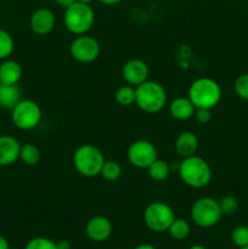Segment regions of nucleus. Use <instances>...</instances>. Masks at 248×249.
Segmentation results:
<instances>
[{"label":"nucleus","mask_w":248,"mask_h":249,"mask_svg":"<svg viewBox=\"0 0 248 249\" xmlns=\"http://www.w3.org/2000/svg\"><path fill=\"white\" fill-rule=\"evenodd\" d=\"M21 100V90L17 85L2 84L0 87V107L12 109Z\"/></svg>","instance_id":"18"},{"label":"nucleus","mask_w":248,"mask_h":249,"mask_svg":"<svg viewBox=\"0 0 248 249\" xmlns=\"http://www.w3.org/2000/svg\"><path fill=\"white\" fill-rule=\"evenodd\" d=\"M196 107L189 97H177L169 105V113L177 121H189L195 116Z\"/></svg>","instance_id":"16"},{"label":"nucleus","mask_w":248,"mask_h":249,"mask_svg":"<svg viewBox=\"0 0 248 249\" xmlns=\"http://www.w3.org/2000/svg\"><path fill=\"white\" fill-rule=\"evenodd\" d=\"M1 85H2V83H1V80H0V87H1Z\"/></svg>","instance_id":"38"},{"label":"nucleus","mask_w":248,"mask_h":249,"mask_svg":"<svg viewBox=\"0 0 248 249\" xmlns=\"http://www.w3.org/2000/svg\"><path fill=\"white\" fill-rule=\"evenodd\" d=\"M24 249H57L55 241L46 237H34L26 245Z\"/></svg>","instance_id":"28"},{"label":"nucleus","mask_w":248,"mask_h":249,"mask_svg":"<svg viewBox=\"0 0 248 249\" xmlns=\"http://www.w3.org/2000/svg\"><path fill=\"white\" fill-rule=\"evenodd\" d=\"M22 78V67L15 60H2L0 65V80L5 85H17Z\"/></svg>","instance_id":"17"},{"label":"nucleus","mask_w":248,"mask_h":249,"mask_svg":"<svg viewBox=\"0 0 248 249\" xmlns=\"http://www.w3.org/2000/svg\"><path fill=\"white\" fill-rule=\"evenodd\" d=\"M167 91L162 84L155 80H146L135 87V105L142 112L155 114L167 105Z\"/></svg>","instance_id":"2"},{"label":"nucleus","mask_w":248,"mask_h":249,"mask_svg":"<svg viewBox=\"0 0 248 249\" xmlns=\"http://www.w3.org/2000/svg\"><path fill=\"white\" fill-rule=\"evenodd\" d=\"M147 174L153 181H164L170 175V165L165 160L157 158L147 168Z\"/></svg>","instance_id":"19"},{"label":"nucleus","mask_w":248,"mask_h":249,"mask_svg":"<svg viewBox=\"0 0 248 249\" xmlns=\"http://www.w3.org/2000/svg\"><path fill=\"white\" fill-rule=\"evenodd\" d=\"M218 202L223 215H232L237 212L238 202L233 196H224Z\"/></svg>","instance_id":"26"},{"label":"nucleus","mask_w":248,"mask_h":249,"mask_svg":"<svg viewBox=\"0 0 248 249\" xmlns=\"http://www.w3.org/2000/svg\"><path fill=\"white\" fill-rule=\"evenodd\" d=\"M21 143L16 138L10 135H0V167L12 165L19 160Z\"/></svg>","instance_id":"14"},{"label":"nucleus","mask_w":248,"mask_h":249,"mask_svg":"<svg viewBox=\"0 0 248 249\" xmlns=\"http://www.w3.org/2000/svg\"><path fill=\"white\" fill-rule=\"evenodd\" d=\"M221 88L214 79L202 77L190 85L187 97L196 108L213 109L221 100Z\"/></svg>","instance_id":"3"},{"label":"nucleus","mask_w":248,"mask_h":249,"mask_svg":"<svg viewBox=\"0 0 248 249\" xmlns=\"http://www.w3.org/2000/svg\"><path fill=\"white\" fill-rule=\"evenodd\" d=\"M194 117L198 124H208L212 121V109L196 108Z\"/></svg>","instance_id":"29"},{"label":"nucleus","mask_w":248,"mask_h":249,"mask_svg":"<svg viewBox=\"0 0 248 249\" xmlns=\"http://www.w3.org/2000/svg\"><path fill=\"white\" fill-rule=\"evenodd\" d=\"M221 216L219 202L212 197H201L191 207V219L199 228H213L220 221Z\"/></svg>","instance_id":"6"},{"label":"nucleus","mask_w":248,"mask_h":249,"mask_svg":"<svg viewBox=\"0 0 248 249\" xmlns=\"http://www.w3.org/2000/svg\"><path fill=\"white\" fill-rule=\"evenodd\" d=\"M121 249H124V248H121Z\"/></svg>","instance_id":"39"},{"label":"nucleus","mask_w":248,"mask_h":249,"mask_svg":"<svg viewBox=\"0 0 248 249\" xmlns=\"http://www.w3.org/2000/svg\"><path fill=\"white\" fill-rule=\"evenodd\" d=\"M180 179L192 189H204L212 181V168L206 160L199 156L182 158L177 168Z\"/></svg>","instance_id":"1"},{"label":"nucleus","mask_w":248,"mask_h":249,"mask_svg":"<svg viewBox=\"0 0 248 249\" xmlns=\"http://www.w3.org/2000/svg\"><path fill=\"white\" fill-rule=\"evenodd\" d=\"M100 175L106 181H116L122 175V167L116 160H105Z\"/></svg>","instance_id":"23"},{"label":"nucleus","mask_w":248,"mask_h":249,"mask_svg":"<svg viewBox=\"0 0 248 249\" xmlns=\"http://www.w3.org/2000/svg\"><path fill=\"white\" fill-rule=\"evenodd\" d=\"M175 150L181 158L191 157L198 150V138L192 131H182L175 140Z\"/></svg>","instance_id":"15"},{"label":"nucleus","mask_w":248,"mask_h":249,"mask_svg":"<svg viewBox=\"0 0 248 249\" xmlns=\"http://www.w3.org/2000/svg\"><path fill=\"white\" fill-rule=\"evenodd\" d=\"M63 23L70 33L77 36L88 34L95 23V12L90 4L75 1L65 9Z\"/></svg>","instance_id":"4"},{"label":"nucleus","mask_w":248,"mask_h":249,"mask_svg":"<svg viewBox=\"0 0 248 249\" xmlns=\"http://www.w3.org/2000/svg\"><path fill=\"white\" fill-rule=\"evenodd\" d=\"M114 99L121 106L129 107L135 104V87L133 85H123L118 88L114 94Z\"/></svg>","instance_id":"22"},{"label":"nucleus","mask_w":248,"mask_h":249,"mask_svg":"<svg viewBox=\"0 0 248 249\" xmlns=\"http://www.w3.org/2000/svg\"><path fill=\"white\" fill-rule=\"evenodd\" d=\"M148 66L140 58H131L126 61L122 70V75L129 85L138 87L148 79Z\"/></svg>","instance_id":"11"},{"label":"nucleus","mask_w":248,"mask_h":249,"mask_svg":"<svg viewBox=\"0 0 248 249\" xmlns=\"http://www.w3.org/2000/svg\"><path fill=\"white\" fill-rule=\"evenodd\" d=\"M233 89H235L236 95L240 99L248 101V73L237 77V79L235 80V84H233Z\"/></svg>","instance_id":"27"},{"label":"nucleus","mask_w":248,"mask_h":249,"mask_svg":"<svg viewBox=\"0 0 248 249\" xmlns=\"http://www.w3.org/2000/svg\"><path fill=\"white\" fill-rule=\"evenodd\" d=\"M97 1L101 2V4H104V5H108V6H111V5L119 4L122 0H97Z\"/></svg>","instance_id":"33"},{"label":"nucleus","mask_w":248,"mask_h":249,"mask_svg":"<svg viewBox=\"0 0 248 249\" xmlns=\"http://www.w3.org/2000/svg\"><path fill=\"white\" fill-rule=\"evenodd\" d=\"M134 249H157L155 247V246L150 245V243H142V245H139L136 246Z\"/></svg>","instance_id":"34"},{"label":"nucleus","mask_w":248,"mask_h":249,"mask_svg":"<svg viewBox=\"0 0 248 249\" xmlns=\"http://www.w3.org/2000/svg\"><path fill=\"white\" fill-rule=\"evenodd\" d=\"M77 1L84 2V4H90V2H92V1H94V0H77Z\"/></svg>","instance_id":"36"},{"label":"nucleus","mask_w":248,"mask_h":249,"mask_svg":"<svg viewBox=\"0 0 248 249\" xmlns=\"http://www.w3.org/2000/svg\"><path fill=\"white\" fill-rule=\"evenodd\" d=\"M190 231H191V228H190L189 221L185 220V219L177 218L174 219L172 225L168 229V232H169L170 237L177 241L185 240L190 235Z\"/></svg>","instance_id":"21"},{"label":"nucleus","mask_w":248,"mask_h":249,"mask_svg":"<svg viewBox=\"0 0 248 249\" xmlns=\"http://www.w3.org/2000/svg\"><path fill=\"white\" fill-rule=\"evenodd\" d=\"M15 50V40L11 34L0 28V60H6Z\"/></svg>","instance_id":"24"},{"label":"nucleus","mask_w":248,"mask_h":249,"mask_svg":"<svg viewBox=\"0 0 248 249\" xmlns=\"http://www.w3.org/2000/svg\"><path fill=\"white\" fill-rule=\"evenodd\" d=\"M70 53L77 62L91 63L99 57L100 44L94 36L88 34L77 36L71 43Z\"/></svg>","instance_id":"10"},{"label":"nucleus","mask_w":248,"mask_h":249,"mask_svg":"<svg viewBox=\"0 0 248 249\" xmlns=\"http://www.w3.org/2000/svg\"><path fill=\"white\" fill-rule=\"evenodd\" d=\"M56 248L57 249H71V243L66 240H60L56 242Z\"/></svg>","instance_id":"31"},{"label":"nucleus","mask_w":248,"mask_h":249,"mask_svg":"<svg viewBox=\"0 0 248 249\" xmlns=\"http://www.w3.org/2000/svg\"><path fill=\"white\" fill-rule=\"evenodd\" d=\"M175 219L174 211L164 202H152L143 212V221L147 229L153 232H164Z\"/></svg>","instance_id":"7"},{"label":"nucleus","mask_w":248,"mask_h":249,"mask_svg":"<svg viewBox=\"0 0 248 249\" xmlns=\"http://www.w3.org/2000/svg\"><path fill=\"white\" fill-rule=\"evenodd\" d=\"M41 108L33 100H21L11 109V119L14 125L19 130H32L36 128L41 121Z\"/></svg>","instance_id":"8"},{"label":"nucleus","mask_w":248,"mask_h":249,"mask_svg":"<svg viewBox=\"0 0 248 249\" xmlns=\"http://www.w3.org/2000/svg\"><path fill=\"white\" fill-rule=\"evenodd\" d=\"M75 1H77V0H55L56 4H57L58 6L63 7V9H67L68 6H71L72 4H74Z\"/></svg>","instance_id":"30"},{"label":"nucleus","mask_w":248,"mask_h":249,"mask_svg":"<svg viewBox=\"0 0 248 249\" xmlns=\"http://www.w3.org/2000/svg\"><path fill=\"white\" fill-rule=\"evenodd\" d=\"M238 249H248V246H246V247H242V248H238Z\"/></svg>","instance_id":"37"},{"label":"nucleus","mask_w":248,"mask_h":249,"mask_svg":"<svg viewBox=\"0 0 248 249\" xmlns=\"http://www.w3.org/2000/svg\"><path fill=\"white\" fill-rule=\"evenodd\" d=\"M231 241H232V243L237 248L248 246V226H236L232 230V232H231Z\"/></svg>","instance_id":"25"},{"label":"nucleus","mask_w":248,"mask_h":249,"mask_svg":"<svg viewBox=\"0 0 248 249\" xmlns=\"http://www.w3.org/2000/svg\"><path fill=\"white\" fill-rule=\"evenodd\" d=\"M112 226L111 220L104 215H96L90 219L85 226V233L88 238L92 242H105L108 240L112 235Z\"/></svg>","instance_id":"12"},{"label":"nucleus","mask_w":248,"mask_h":249,"mask_svg":"<svg viewBox=\"0 0 248 249\" xmlns=\"http://www.w3.org/2000/svg\"><path fill=\"white\" fill-rule=\"evenodd\" d=\"M189 249H206V247H203V246H201V245H195Z\"/></svg>","instance_id":"35"},{"label":"nucleus","mask_w":248,"mask_h":249,"mask_svg":"<svg viewBox=\"0 0 248 249\" xmlns=\"http://www.w3.org/2000/svg\"><path fill=\"white\" fill-rule=\"evenodd\" d=\"M105 156L96 146L84 143L74 151L73 165L82 177L95 178L100 175L105 163Z\"/></svg>","instance_id":"5"},{"label":"nucleus","mask_w":248,"mask_h":249,"mask_svg":"<svg viewBox=\"0 0 248 249\" xmlns=\"http://www.w3.org/2000/svg\"><path fill=\"white\" fill-rule=\"evenodd\" d=\"M40 150L33 143H24L21 145V151H19V160L23 162V164L28 167L36 165L40 160Z\"/></svg>","instance_id":"20"},{"label":"nucleus","mask_w":248,"mask_h":249,"mask_svg":"<svg viewBox=\"0 0 248 249\" xmlns=\"http://www.w3.org/2000/svg\"><path fill=\"white\" fill-rule=\"evenodd\" d=\"M129 163L139 169H147L158 158L156 146L151 141L136 140L129 145L126 151Z\"/></svg>","instance_id":"9"},{"label":"nucleus","mask_w":248,"mask_h":249,"mask_svg":"<svg viewBox=\"0 0 248 249\" xmlns=\"http://www.w3.org/2000/svg\"><path fill=\"white\" fill-rule=\"evenodd\" d=\"M0 249H10V243L5 236L0 233Z\"/></svg>","instance_id":"32"},{"label":"nucleus","mask_w":248,"mask_h":249,"mask_svg":"<svg viewBox=\"0 0 248 249\" xmlns=\"http://www.w3.org/2000/svg\"><path fill=\"white\" fill-rule=\"evenodd\" d=\"M56 17L50 9H36L31 16V29L38 36H46L55 28Z\"/></svg>","instance_id":"13"}]
</instances>
